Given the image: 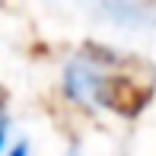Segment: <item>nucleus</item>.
Listing matches in <instances>:
<instances>
[{
    "label": "nucleus",
    "instance_id": "1",
    "mask_svg": "<svg viewBox=\"0 0 156 156\" xmlns=\"http://www.w3.org/2000/svg\"><path fill=\"white\" fill-rule=\"evenodd\" d=\"M10 156H29V144H26V140H19L16 147H13V153Z\"/></svg>",
    "mask_w": 156,
    "mask_h": 156
},
{
    "label": "nucleus",
    "instance_id": "2",
    "mask_svg": "<svg viewBox=\"0 0 156 156\" xmlns=\"http://www.w3.org/2000/svg\"><path fill=\"white\" fill-rule=\"evenodd\" d=\"M0 147H3V118H0Z\"/></svg>",
    "mask_w": 156,
    "mask_h": 156
}]
</instances>
